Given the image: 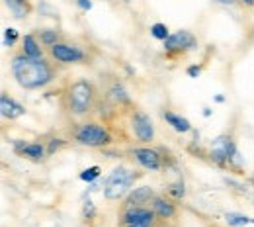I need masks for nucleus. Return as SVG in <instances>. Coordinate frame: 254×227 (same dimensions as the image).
I'll return each instance as SVG.
<instances>
[{"mask_svg":"<svg viewBox=\"0 0 254 227\" xmlns=\"http://www.w3.org/2000/svg\"><path fill=\"white\" fill-rule=\"evenodd\" d=\"M22 53L28 55V57H33V59H43V47L39 43V39L33 35V33H28L22 37Z\"/></svg>","mask_w":254,"mask_h":227,"instance_id":"ddd939ff","label":"nucleus"},{"mask_svg":"<svg viewBox=\"0 0 254 227\" xmlns=\"http://www.w3.org/2000/svg\"><path fill=\"white\" fill-rule=\"evenodd\" d=\"M155 227H168V222H166V220H160L159 218V222H157V226Z\"/></svg>","mask_w":254,"mask_h":227,"instance_id":"bb28decb","label":"nucleus"},{"mask_svg":"<svg viewBox=\"0 0 254 227\" xmlns=\"http://www.w3.org/2000/svg\"><path fill=\"white\" fill-rule=\"evenodd\" d=\"M100 172H102L100 166H90V168H86V170L80 172V180H84V182H94L96 178L100 176Z\"/></svg>","mask_w":254,"mask_h":227,"instance_id":"412c9836","label":"nucleus"},{"mask_svg":"<svg viewBox=\"0 0 254 227\" xmlns=\"http://www.w3.org/2000/svg\"><path fill=\"white\" fill-rule=\"evenodd\" d=\"M168 196H172V198H176V200H182L184 194H186V188H184V182L182 180H178V182H174V184H170L168 186Z\"/></svg>","mask_w":254,"mask_h":227,"instance_id":"aec40b11","label":"nucleus"},{"mask_svg":"<svg viewBox=\"0 0 254 227\" xmlns=\"http://www.w3.org/2000/svg\"><path fill=\"white\" fill-rule=\"evenodd\" d=\"M155 188L153 186H147V184H143V186H137V188H133L129 194L124 198V204H122V208H131V206H151V202L155 200ZM120 208V210H122Z\"/></svg>","mask_w":254,"mask_h":227,"instance_id":"9d476101","label":"nucleus"},{"mask_svg":"<svg viewBox=\"0 0 254 227\" xmlns=\"http://www.w3.org/2000/svg\"><path fill=\"white\" fill-rule=\"evenodd\" d=\"M209 157L217 164H229L233 161H239V153H237V145H235L233 137H229V135L215 137L213 145H211V151H209Z\"/></svg>","mask_w":254,"mask_h":227,"instance_id":"0eeeda50","label":"nucleus"},{"mask_svg":"<svg viewBox=\"0 0 254 227\" xmlns=\"http://www.w3.org/2000/svg\"><path fill=\"white\" fill-rule=\"evenodd\" d=\"M18 37H20L18 30H14V28H6V30H4V45H6V47H12V45L18 41Z\"/></svg>","mask_w":254,"mask_h":227,"instance_id":"4be33fe9","label":"nucleus"},{"mask_svg":"<svg viewBox=\"0 0 254 227\" xmlns=\"http://www.w3.org/2000/svg\"><path fill=\"white\" fill-rule=\"evenodd\" d=\"M151 208L155 210V214L159 216L160 220L174 222L178 218V206L170 198H166V196H160V194L155 196V200L151 202Z\"/></svg>","mask_w":254,"mask_h":227,"instance_id":"9b49d317","label":"nucleus"},{"mask_svg":"<svg viewBox=\"0 0 254 227\" xmlns=\"http://www.w3.org/2000/svg\"><path fill=\"white\" fill-rule=\"evenodd\" d=\"M129 155L133 157V161L137 164H141L145 170H151V172H157L164 166V159H162V153L159 149H151V147H133L129 151Z\"/></svg>","mask_w":254,"mask_h":227,"instance_id":"1a4fd4ad","label":"nucleus"},{"mask_svg":"<svg viewBox=\"0 0 254 227\" xmlns=\"http://www.w3.org/2000/svg\"><path fill=\"white\" fill-rule=\"evenodd\" d=\"M195 47H197V39L188 30H178V32L170 33L168 39L164 41V51L168 55H182V53L193 51Z\"/></svg>","mask_w":254,"mask_h":227,"instance_id":"6e6552de","label":"nucleus"},{"mask_svg":"<svg viewBox=\"0 0 254 227\" xmlns=\"http://www.w3.org/2000/svg\"><path fill=\"white\" fill-rule=\"evenodd\" d=\"M4 4L8 6V10L14 14V18L22 20V18H28L30 12H32V4L30 0H4Z\"/></svg>","mask_w":254,"mask_h":227,"instance_id":"2eb2a0df","label":"nucleus"},{"mask_svg":"<svg viewBox=\"0 0 254 227\" xmlns=\"http://www.w3.org/2000/svg\"><path fill=\"white\" fill-rule=\"evenodd\" d=\"M22 155H24V157H28V159H32V161H41V159H45L47 149H45V145H43V143L33 141V143H28V147L24 149V153H22Z\"/></svg>","mask_w":254,"mask_h":227,"instance_id":"f3484780","label":"nucleus"},{"mask_svg":"<svg viewBox=\"0 0 254 227\" xmlns=\"http://www.w3.org/2000/svg\"><path fill=\"white\" fill-rule=\"evenodd\" d=\"M49 57L55 63L61 65H88L90 55L88 51L78 45V43H68V41H59L49 49Z\"/></svg>","mask_w":254,"mask_h":227,"instance_id":"423d86ee","label":"nucleus"},{"mask_svg":"<svg viewBox=\"0 0 254 227\" xmlns=\"http://www.w3.org/2000/svg\"><path fill=\"white\" fill-rule=\"evenodd\" d=\"M98 102H100V90L88 78L68 80L59 92L61 114L68 122H80L90 118L98 110Z\"/></svg>","mask_w":254,"mask_h":227,"instance_id":"f257e3e1","label":"nucleus"},{"mask_svg":"<svg viewBox=\"0 0 254 227\" xmlns=\"http://www.w3.org/2000/svg\"><path fill=\"white\" fill-rule=\"evenodd\" d=\"M225 222L231 227H245V226H254V218H249V216H243V214H235V212H229L225 214Z\"/></svg>","mask_w":254,"mask_h":227,"instance_id":"a211bd4d","label":"nucleus"},{"mask_svg":"<svg viewBox=\"0 0 254 227\" xmlns=\"http://www.w3.org/2000/svg\"><path fill=\"white\" fill-rule=\"evenodd\" d=\"M12 69V76L16 78V82L26 88V90H41L45 86H49L51 82H55V78L59 76L57 67L51 61L43 59H33L24 53H16L10 61Z\"/></svg>","mask_w":254,"mask_h":227,"instance_id":"f03ea898","label":"nucleus"},{"mask_svg":"<svg viewBox=\"0 0 254 227\" xmlns=\"http://www.w3.org/2000/svg\"><path fill=\"white\" fill-rule=\"evenodd\" d=\"M35 37L39 39V43H41L43 47L51 49L53 45H57V43L61 41V32H57V30H53V28H45V30H37Z\"/></svg>","mask_w":254,"mask_h":227,"instance_id":"dca6fc26","label":"nucleus"},{"mask_svg":"<svg viewBox=\"0 0 254 227\" xmlns=\"http://www.w3.org/2000/svg\"><path fill=\"white\" fill-rule=\"evenodd\" d=\"M203 116H205V118H209V116H211V110H209V108H205V110H203Z\"/></svg>","mask_w":254,"mask_h":227,"instance_id":"cd10ccee","label":"nucleus"},{"mask_svg":"<svg viewBox=\"0 0 254 227\" xmlns=\"http://www.w3.org/2000/svg\"><path fill=\"white\" fill-rule=\"evenodd\" d=\"M245 4H249V6H254V0H243Z\"/></svg>","mask_w":254,"mask_h":227,"instance_id":"c85d7f7f","label":"nucleus"},{"mask_svg":"<svg viewBox=\"0 0 254 227\" xmlns=\"http://www.w3.org/2000/svg\"><path fill=\"white\" fill-rule=\"evenodd\" d=\"M76 6L80 10H84V12H88L92 8V0H76Z\"/></svg>","mask_w":254,"mask_h":227,"instance_id":"a878e982","label":"nucleus"},{"mask_svg":"<svg viewBox=\"0 0 254 227\" xmlns=\"http://www.w3.org/2000/svg\"><path fill=\"white\" fill-rule=\"evenodd\" d=\"M127 130L131 131L133 139H137V143H151V141H155L153 120L143 110H139L135 106L127 108Z\"/></svg>","mask_w":254,"mask_h":227,"instance_id":"39448f33","label":"nucleus"},{"mask_svg":"<svg viewBox=\"0 0 254 227\" xmlns=\"http://www.w3.org/2000/svg\"><path fill=\"white\" fill-rule=\"evenodd\" d=\"M68 126H72V128H68V137L82 147L106 149L114 143V133L100 122L80 120V122H70Z\"/></svg>","mask_w":254,"mask_h":227,"instance_id":"7ed1b4c3","label":"nucleus"},{"mask_svg":"<svg viewBox=\"0 0 254 227\" xmlns=\"http://www.w3.org/2000/svg\"><path fill=\"white\" fill-rule=\"evenodd\" d=\"M213 227H219V226H213Z\"/></svg>","mask_w":254,"mask_h":227,"instance_id":"c756f323","label":"nucleus"},{"mask_svg":"<svg viewBox=\"0 0 254 227\" xmlns=\"http://www.w3.org/2000/svg\"><path fill=\"white\" fill-rule=\"evenodd\" d=\"M141 176V172L137 170H131L124 164L116 166L104 180V198L110 200V202H116V200H122L126 198L133 188V184L137 182V178Z\"/></svg>","mask_w":254,"mask_h":227,"instance_id":"20e7f679","label":"nucleus"},{"mask_svg":"<svg viewBox=\"0 0 254 227\" xmlns=\"http://www.w3.org/2000/svg\"><path fill=\"white\" fill-rule=\"evenodd\" d=\"M0 114L6 120H16V118L26 114V108L20 102H16L12 96H8L6 92H2L0 94Z\"/></svg>","mask_w":254,"mask_h":227,"instance_id":"f8f14e48","label":"nucleus"},{"mask_svg":"<svg viewBox=\"0 0 254 227\" xmlns=\"http://www.w3.org/2000/svg\"><path fill=\"white\" fill-rule=\"evenodd\" d=\"M64 145H66V141L64 139H51L49 141V147H47V155H55V151H59V149H63Z\"/></svg>","mask_w":254,"mask_h":227,"instance_id":"5701e85b","label":"nucleus"},{"mask_svg":"<svg viewBox=\"0 0 254 227\" xmlns=\"http://www.w3.org/2000/svg\"><path fill=\"white\" fill-rule=\"evenodd\" d=\"M82 216L86 218V220H94L96 218V206L88 200V202H84V206H82Z\"/></svg>","mask_w":254,"mask_h":227,"instance_id":"b1692460","label":"nucleus"},{"mask_svg":"<svg viewBox=\"0 0 254 227\" xmlns=\"http://www.w3.org/2000/svg\"><path fill=\"white\" fill-rule=\"evenodd\" d=\"M151 35H153L155 39H159V41H166V39H168V35H170V32H168L166 24L157 22V24H153V26H151Z\"/></svg>","mask_w":254,"mask_h":227,"instance_id":"6ab92c4d","label":"nucleus"},{"mask_svg":"<svg viewBox=\"0 0 254 227\" xmlns=\"http://www.w3.org/2000/svg\"><path fill=\"white\" fill-rule=\"evenodd\" d=\"M186 73H188V76H191V78H197L199 75H201V67L197 65H191L186 69Z\"/></svg>","mask_w":254,"mask_h":227,"instance_id":"393cba45","label":"nucleus"},{"mask_svg":"<svg viewBox=\"0 0 254 227\" xmlns=\"http://www.w3.org/2000/svg\"><path fill=\"white\" fill-rule=\"evenodd\" d=\"M162 118L168 122V126H172V130H176L178 133H188V131H191L190 122H188L186 118H182V116L170 112V110H164V112H162Z\"/></svg>","mask_w":254,"mask_h":227,"instance_id":"4468645a","label":"nucleus"}]
</instances>
